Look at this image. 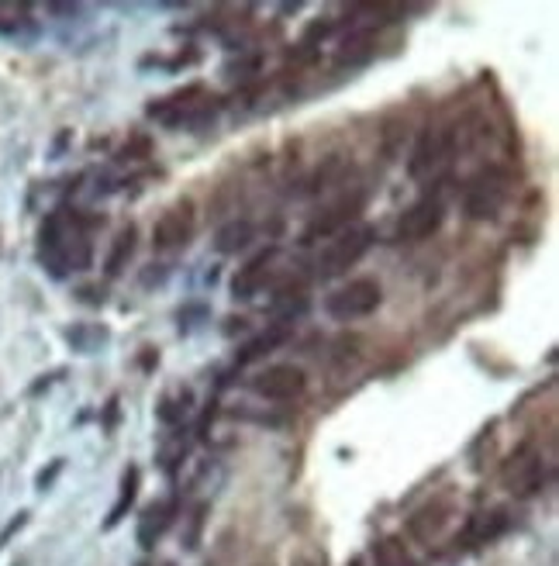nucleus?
<instances>
[{"label": "nucleus", "instance_id": "obj_2", "mask_svg": "<svg viewBox=\"0 0 559 566\" xmlns=\"http://www.w3.org/2000/svg\"><path fill=\"white\" fill-rule=\"evenodd\" d=\"M370 246H373V228L366 225L345 228L318 256V270L325 273V276H338V273H345L349 266H356L359 259L370 252Z\"/></svg>", "mask_w": 559, "mask_h": 566}, {"label": "nucleus", "instance_id": "obj_15", "mask_svg": "<svg viewBox=\"0 0 559 566\" xmlns=\"http://www.w3.org/2000/svg\"><path fill=\"white\" fill-rule=\"evenodd\" d=\"M373 563L377 566H418L411 560V553L404 549L401 539H380L373 545Z\"/></svg>", "mask_w": 559, "mask_h": 566}, {"label": "nucleus", "instance_id": "obj_4", "mask_svg": "<svg viewBox=\"0 0 559 566\" xmlns=\"http://www.w3.org/2000/svg\"><path fill=\"white\" fill-rule=\"evenodd\" d=\"M308 387V377L301 366H291V362H280V366H266L263 373L252 377V390L266 401H293L301 397Z\"/></svg>", "mask_w": 559, "mask_h": 566}, {"label": "nucleus", "instance_id": "obj_14", "mask_svg": "<svg viewBox=\"0 0 559 566\" xmlns=\"http://www.w3.org/2000/svg\"><path fill=\"white\" fill-rule=\"evenodd\" d=\"M138 480H142V474H138V466H128L125 470V476H121V494H118V504L111 508V515H108V528H114V525H121V518L128 515V508L135 504V498H138Z\"/></svg>", "mask_w": 559, "mask_h": 566}, {"label": "nucleus", "instance_id": "obj_12", "mask_svg": "<svg viewBox=\"0 0 559 566\" xmlns=\"http://www.w3.org/2000/svg\"><path fill=\"white\" fill-rule=\"evenodd\" d=\"M501 197H504V187L501 183H487L480 180L470 190V201H467V211L473 218H493V211L501 207Z\"/></svg>", "mask_w": 559, "mask_h": 566}, {"label": "nucleus", "instance_id": "obj_16", "mask_svg": "<svg viewBox=\"0 0 559 566\" xmlns=\"http://www.w3.org/2000/svg\"><path fill=\"white\" fill-rule=\"evenodd\" d=\"M132 252H135V228H125V231H118L114 249L108 256V276H118V273L125 270V263L132 259Z\"/></svg>", "mask_w": 559, "mask_h": 566}, {"label": "nucleus", "instance_id": "obj_5", "mask_svg": "<svg viewBox=\"0 0 559 566\" xmlns=\"http://www.w3.org/2000/svg\"><path fill=\"white\" fill-rule=\"evenodd\" d=\"M442 225V201L439 197H425L415 207H407L397 225V239L401 242H422V239H432Z\"/></svg>", "mask_w": 559, "mask_h": 566}, {"label": "nucleus", "instance_id": "obj_19", "mask_svg": "<svg viewBox=\"0 0 559 566\" xmlns=\"http://www.w3.org/2000/svg\"><path fill=\"white\" fill-rule=\"evenodd\" d=\"M366 56H370V35H353V39H345V46L338 52V63H359Z\"/></svg>", "mask_w": 559, "mask_h": 566}, {"label": "nucleus", "instance_id": "obj_21", "mask_svg": "<svg viewBox=\"0 0 559 566\" xmlns=\"http://www.w3.org/2000/svg\"><path fill=\"white\" fill-rule=\"evenodd\" d=\"M297 566H325V560H304V563H297Z\"/></svg>", "mask_w": 559, "mask_h": 566}, {"label": "nucleus", "instance_id": "obj_9", "mask_svg": "<svg viewBox=\"0 0 559 566\" xmlns=\"http://www.w3.org/2000/svg\"><path fill=\"white\" fill-rule=\"evenodd\" d=\"M359 211H362V197H353V201H342V205H336L325 218H314L311 228L304 231V242H314L318 235L325 239V235H338V231H345L349 228V222L356 218Z\"/></svg>", "mask_w": 559, "mask_h": 566}, {"label": "nucleus", "instance_id": "obj_1", "mask_svg": "<svg viewBox=\"0 0 559 566\" xmlns=\"http://www.w3.org/2000/svg\"><path fill=\"white\" fill-rule=\"evenodd\" d=\"M383 291L377 280H349L345 287H338L325 297V311L336 318V321H356V318L373 315L380 308Z\"/></svg>", "mask_w": 559, "mask_h": 566}, {"label": "nucleus", "instance_id": "obj_7", "mask_svg": "<svg viewBox=\"0 0 559 566\" xmlns=\"http://www.w3.org/2000/svg\"><path fill=\"white\" fill-rule=\"evenodd\" d=\"M449 132L442 128H425L422 138H418V145H415V152H411V162H407V173L411 177H425L428 170H435L449 152Z\"/></svg>", "mask_w": 559, "mask_h": 566}, {"label": "nucleus", "instance_id": "obj_3", "mask_svg": "<svg viewBox=\"0 0 559 566\" xmlns=\"http://www.w3.org/2000/svg\"><path fill=\"white\" fill-rule=\"evenodd\" d=\"M546 480V463L536 446H521L504 466H501V483L504 491H511L515 498H532Z\"/></svg>", "mask_w": 559, "mask_h": 566}, {"label": "nucleus", "instance_id": "obj_11", "mask_svg": "<svg viewBox=\"0 0 559 566\" xmlns=\"http://www.w3.org/2000/svg\"><path fill=\"white\" fill-rule=\"evenodd\" d=\"M252 239H256V225L246 222V218H235V222H228V225L214 235V246H218L222 256H231V252L246 249Z\"/></svg>", "mask_w": 559, "mask_h": 566}, {"label": "nucleus", "instance_id": "obj_20", "mask_svg": "<svg viewBox=\"0 0 559 566\" xmlns=\"http://www.w3.org/2000/svg\"><path fill=\"white\" fill-rule=\"evenodd\" d=\"M24 521H28V515H24V511H22V515H18V518H14V521H11V525H7V528H4V532H0V545L7 543V539H11V536H14V532H18V528H22Z\"/></svg>", "mask_w": 559, "mask_h": 566}, {"label": "nucleus", "instance_id": "obj_10", "mask_svg": "<svg viewBox=\"0 0 559 566\" xmlns=\"http://www.w3.org/2000/svg\"><path fill=\"white\" fill-rule=\"evenodd\" d=\"M173 521V504L170 501H159V504H149L138 518V545L142 549H153V545L162 539V532L170 528Z\"/></svg>", "mask_w": 559, "mask_h": 566}, {"label": "nucleus", "instance_id": "obj_17", "mask_svg": "<svg viewBox=\"0 0 559 566\" xmlns=\"http://www.w3.org/2000/svg\"><path fill=\"white\" fill-rule=\"evenodd\" d=\"M287 339V328L284 325H276V328H269V332H263L256 342H249L246 349H242V356H239V362H252V360H259L263 353H269V349H276L280 342Z\"/></svg>", "mask_w": 559, "mask_h": 566}, {"label": "nucleus", "instance_id": "obj_13", "mask_svg": "<svg viewBox=\"0 0 559 566\" xmlns=\"http://www.w3.org/2000/svg\"><path fill=\"white\" fill-rule=\"evenodd\" d=\"M446 525V508L442 504H428L422 508L415 518L407 521V528H411V536L415 539H422V543H432L435 536H439V528Z\"/></svg>", "mask_w": 559, "mask_h": 566}, {"label": "nucleus", "instance_id": "obj_8", "mask_svg": "<svg viewBox=\"0 0 559 566\" xmlns=\"http://www.w3.org/2000/svg\"><path fill=\"white\" fill-rule=\"evenodd\" d=\"M273 259H276V249H266V252H259V256H252L246 266L235 273V280H231V294L239 297V300H249L252 294H259V287L266 283Z\"/></svg>", "mask_w": 559, "mask_h": 566}, {"label": "nucleus", "instance_id": "obj_6", "mask_svg": "<svg viewBox=\"0 0 559 566\" xmlns=\"http://www.w3.org/2000/svg\"><path fill=\"white\" fill-rule=\"evenodd\" d=\"M190 235H194L190 205L173 207V211H166L156 222V228H153V246H156V249H179V246L190 242Z\"/></svg>", "mask_w": 559, "mask_h": 566}, {"label": "nucleus", "instance_id": "obj_18", "mask_svg": "<svg viewBox=\"0 0 559 566\" xmlns=\"http://www.w3.org/2000/svg\"><path fill=\"white\" fill-rule=\"evenodd\" d=\"M504 528H508V518H504L501 511H493V515H484V518L473 521V539H476V543H493Z\"/></svg>", "mask_w": 559, "mask_h": 566}, {"label": "nucleus", "instance_id": "obj_22", "mask_svg": "<svg viewBox=\"0 0 559 566\" xmlns=\"http://www.w3.org/2000/svg\"><path fill=\"white\" fill-rule=\"evenodd\" d=\"M349 566H362V563H359V560H353V563H349Z\"/></svg>", "mask_w": 559, "mask_h": 566}]
</instances>
